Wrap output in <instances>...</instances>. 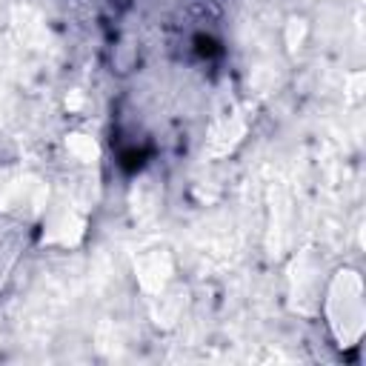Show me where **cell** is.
<instances>
[{"label": "cell", "instance_id": "obj_1", "mask_svg": "<svg viewBox=\"0 0 366 366\" xmlns=\"http://www.w3.org/2000/svg\"><path fill=\"white\" fill-rule=\"evenodd\" d=\"M363 309V280L355 269H337L326 289V323L337 346L349 349L360 340L366 326Z\"/></svg>", "mask_w": 366, "mask_h": 366}]
</instances>
